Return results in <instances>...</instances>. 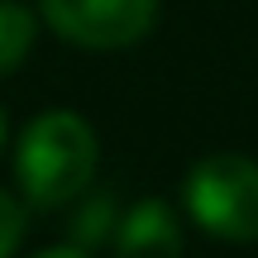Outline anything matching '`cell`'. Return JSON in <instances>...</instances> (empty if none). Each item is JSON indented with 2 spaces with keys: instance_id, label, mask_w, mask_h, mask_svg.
Wrapping results in <instances>:
<instances>
[{
  "instance_id": "1",
  "label": "cell",
  "mask_w": 258,
  "mask_h": 258,
  "mask_svg": "<svg viewBox=\"0 0 258 258\" xmlns=\"http://www.w3.org/2000/svg\"><path fill=\"white\" fill-rule=\"evenodd\" d=\"M96 163H101V144L96 129L72 110H48L29 120L24 139L15 153V177L29 206L38 211H57V206L77 201L91 186Z\"/></svg>"
},
{
  "instance_id": "2",
  "label": "cell",
  "mask_w": 258,
  "mask_h": 258,
  "mask_svg": "<svg viewBox=\"0 0 258 258\" xmlns=\"http://www.w3.org/2000/svg\"><path fill=\"white\" fill-rule=\"evenodd\" d=\"M182 206L206 234L230 244L258 239V163L244 153H211L186 172Z\"/></svg>"
},
{
  "instance_id": "3",
  "label": "cell",
  "mask_w": 258,
  "mask_h": 258,
  "mask_svg": "<svg viewBox=\"0 0 258 258\" xmlns=\"http://www.w3.org/2000/svg\"><path fill=\"white\" fill-rule=\"evenodd\" d=\"M53 34L77 48H129L153 29L158 0H38Z\"/></svg>"
},
{
  "instance_id": "4",
  "label": "cell",
  "mask_w": 258,
  "mask_h": 258,
  "mask_svg": "<svg viewBox=\"0 0 258 258\" xmlns=\"http://www.w3.org/2000/svg\"><path fill=\"white\" fill-rule=\"evenodd\" d=\"M115 258H182V220L167 201H139L110 230Z\"/></svg>"
},
{
  "instance_id": "5",
  "label": "cell",
  "mask_w": 258,
  "mask_h": 258,
  "mask_svg": "<svg viewBox=\"0 0 258 258\" xmlns=\"http://www.w3.org/2000/svg\"><path fill=\"white\" fill-rule=\"evenodd\" d=\"M34 10L19 5V0H0V77L15 72L19 62L29 57V48H34Z\"/></svg>"
},
{
  "instance_id": "6",
  "label": "cell",
  "mask_w": 258,
  "mask_h": 258,
  "mask_svg": "<svg viewBox=\"0 0 258 258\" xmlns=\"http://www.w3.org/2000/svg\"><path fill=\"white\" fill-rule=\"evenodd\" d=\"M115 230V201L110 196H91V201L82 206V225H77V244L82 249H91V244L110 239Z\"/></svg>"
},
{
  "instance_id": "7",
  "label": "cell",
  "mask_w": 258,
  "mask_h": 258,
  "mask_svg": "<svg viewBox=\"0 0 258 258\" xmlns=\"http://www.w3.org/2000/svg\"><path fill=\"white\" fill-rule=\"evenodd\" d=\"M24 239V206L10 191H0V258H10Z\"/></svg>"
},
{
  "instance_id": "8",
  "label": "cell",
  "mask_w": 258,
  "mask_h": 258,
  "mask_svg": "<svg viewBox=\"0 0 258 258\" xmlns=\"http://www.w3.org/2000/svg\"><path fill=\"white\" fill-rule=\"evenodd\" d=\"M34 258H91L82 249V244H57V249H43V253H34Z\"/></svg>"
},
{
  "instance_id": "9",
  "label": "cell",
  "mask_w": 258,
  "mask_h": 258,
  "mask_svg": "<svg viewBox=\"0 0 258 258\" xmlns=\"http://www.w3.org/2000/svg\"><path fill=\"white\" fill-rule=\"evenodd\" d=\"M0 148H5V110H0Z\"/></svg>"
}]
</instances>
